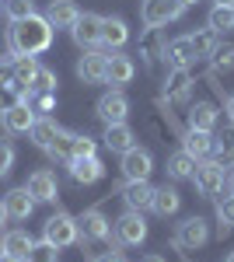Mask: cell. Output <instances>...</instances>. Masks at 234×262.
Segmentation results:
<instances>
[{"label":"cell","mask_w":234,"mask_h":262,"mask_svg":"<svg viewBox=\"0 0 234 262\" xmlns=\"http://www.w3.org/2000/svg\"><path fill=\"white\" fill-rule=\"evenodd\" d=\"M53 25L46 21V14H28V18L14 21L11 28H7V56L4 60L11 63L18 53H25V56H39V53H46L49 46H53Z\"/></svg>","instance_id":"1"},{"label":"cell","mask_w":234,"mask_h":262,"mask_svg":"<svg viewBox=\"0 0 234 262\" xmlns=\"http://www.w3.org/2000/svg\"><path fill=\"white\" fill-rule=\"evenodd\" d=\"M224 182H227V171H224V161H210V158H203V161H196V171H193V185H196V192H199L203 200H217V192L224 189Z\"/></svg>","instance_id":"2"},{"label":"cell","mask_w":234,"mask_h":262,"mask_svg":"<svg viewBox=\"0 0 234 262\" xmlns=\"http://www.w3.org/2000/svg\"><path fill=\"white\" fill-rule=\"evenodd\" d=\"M42 242H49L53 248H70V245H77V221H74L70 213L56 210L49 221L42 224Z\"/></svg>","instance_id":"3"},{"label":"cell","mask_w":234,"mask_h":262,"mask_svg":"<svg viewBox=\"0 0 234 262\" xmlns=\"http://www.w3.org/2000/svg\"><path fill=\"white\" fill-rule=\"evenodd\" d=\"M77 242L88 245V242H112V227H109V217L91 206V210H84L77 217Z\"/></svg>","instance_id":"4"},{"label":"cell","mask_w":234,"mask_h":262,"mask_svg":"<svg viewBox=\"0 0 234 262\" xmlns=\"http://www.w3.org/2000/svg\"><path fill=\"white\" fill-rule=\"evenodd\" d=\"M182 14H185V4H178V0H143V7H140V21L147 28H161L168 21H178Z\"/></svg>","instance_id":"5"},{"label":"cell","mask_w":234,"mask_h":262,"mask_svg":"<svg viewBox=\"0 0 234 262\" xmlns=\"http://www.w3.org/2000/svg\"><path fill=\"white\" fill-rule=\"evenodd\" d=\"M151 171H154V154L147 147L133 143L130 150H122V175H126V182H151Z\"/></svg>","instance_id":"6"},{"label":"cell","mask_w":234,"mask_h":262,"mask_svg":"<svg viewBox=\"0 0 234 262\" xmlns=\"http://www.w3.org/2000/svg\"><path fill=\"white\" fill-rule=\"evenodd\" d=\"M143 242H147V221H143V213L140 210H126L116 221V248L119 245L133 248V245H143Z\"/></svg>","instance_id":"7"},{"label":"cell","mask_w":234,"mask_h":262,"mask_svg":"<svg viewBox=\"0 0 234 262\" xmlns=\"http://www.w3.org/2000/svg\"><path fill=\"white\" fill-rule=\"evenodd\" d=\"M210 242V224L203 217H185V221L175 227V248H185V252H196Z\"/></svg>","instance_id":"8"},{"label":"cell","mask_w":234,"mask_h":262,"mask_svg":"<svg viewBox=\"0 0 234 262\" xmlns=\"http://www.w3.org/2000/svg\"><path fill=\"white\" fill-rule=\"evenodd\" d=\"M70 35H74V42H77L80 49H98V46H101V14L84 11V14L70 25Z\"/></svg>","instance_id":"9"},{"label":"cell","mask_w":234,"mask_h":262,"mask_svg":"<svg viewBox=\"0 0 234 262\" xmlns=\"http://www.w3.org/2000/svg\"><path fill=\"white\" fill-rule=\"evenodd\" d=\"M35 108L32 105H25V101H14V105H7V108H0V126L7 129V133H28L32 126H35Z\"/></svg>","instance_id":"10"},{"label":"cell","mask_w":234,"mask_h":262,"mask_svg":"<svg viewBox=\"0 0 234 262\" xmlns=\"http://www.w3.org/2000/svg\"><path fill=\"white\" fill-rule=\"evenodd\" d=\"M126 116H130V98H126V95H122L119 88L98 98V119L105 122V126H116V122H126Z\"/></svg>","instance_id":"11"},{"label":"cell","mask_w":234,"mask_h":262,"mask_svg":"<svg viewBox=\"0 0 234 262\" xmlns=\"http://www.w3.org/2000/svg\"><path fill=\"white\" fill-rule=\"evenodd\" d=\"M105 70H109V53L101 49H88L77 60V77L84 84H105Z\"/></svg>","instance_id":"12"},{"label":"cell","mask_w":234,"mask_h":262,"mask_svg":"<svg viewBox=\"0 0 234 262\" xmlns=\"http://www.w3.org/2000/svg\"><path fill=\"white\" fill-rule=\"evenodd\" d=\"M25 189H28V196L35 203H53L59 196V185H56V175L49 171V168H39V171H32L28 182H25Z\"/></svg>","instance_id":"13"},{"label":"cell","mask_w":234,"mask_h":262,"mask_svg":"<svg viewBox=\"0 0 234 262\" xmlns=\"http://www.w3.org/2000/svg\"><path fill=\"white\" fill-rule=\"evenodd\" d=\"M67 168H70V179L77 182V185H95V182L105 179V164H101V158H70L67 161Z\"/></svg>","instance_id":"14"},{"label":"cell","mask_w":234,"mask_h":262,"mask_svg":"<svg viewBox=\"0 0 234 262\" xmlns=\"http://www.w3.org/2000/svg\"><path fill=\"white\" fill-rule=\"evenodd\" d=\"M137 77V63H133V56H126V53H119V49H112L109 53V70H105V84H116V88H122V84H130Z\"/></svg>","instance_id":"15"},{"label":"cell","mask_w":234,"mask_h":262,"mask_svg":"<svg viewBox=\"0 0 234 262\" xmlns=\"http://www.w3.org/2000/svg\"><path fill=\"white\" fill-rule=\"evenodd\" d=\"M119 196L126 203V210H151V203H154V185L151 182H122V189H119Z\"/></svg>","instance_id":"16"},{"label":"cell","mask_w":234,"mask_h":262,"mask_svg":"<svg viewBox=\"0 0 234 262\" xmlns=\"http://www.w3.org/2000/svg\"><path fill=\"white\" fill-rule=\"evenodd\" d=\"M164 63H168V67H175V70H189V67H193V63H196V53H193L189 35L164 42Z\"/></svg>","instance_id":"17"},{"label":"cell","mask_w":234,"mask_h":262,"mask_svg":"<svg viewBox=\"0 0 234 262\" xmlns=\"http://www.w3.org/2000/svg\"><path fill=\"white\" fill-rule=\"evenodd\" d=\"M189 95H193V77H189V70H175V67H168L164 101H189Z\"/></svg>","instance_id":"18"},{"label":"cell","mask_w":234,"mask_h":262,"mask_svg":"<svg viewBox=\"0 0 234 262\" xmlns=\"http://www.w3.org/2000/svg\"><path fill=\"white\" fill-rule=\"evenodd\" d=\"M4 210H7V217L11 221H28L32 217V210H35V200L28 196V189L21 185V189H11L7 196H4Z\"/></svg>","instance_id":"19"},{"label":"cell","mask_w":234,"mask_h":262,"mask_svg":"<svg viewBox=\"0 0 234 262\" xmlns=\"http://www.w3.org/2000/svg\"><path fill=\"white\" fill-rule=\"evenodd\" d=\"M77 18H80V7L74 0H49V7H46V21L53 28H70Z\"/></svg>","instance_id":"20"},{"label":"cell","mask_w":234,"mask_h":262,"mask_svg":"<svg viewBox=\"0 0 234 262\" xmlns=\"http://www.w3.org/2000/svg\"><path fill=\"white\" fill-rule=\"evenodd\" d=\"M182 150H189L196 161L210 158V154H214V133H203V129H185V133H182Z\"/></svg>","instance_id":"21"},{"label":"cell","mask_w":234,"mask_h":262,"mask_svg":"<svg viewBox=\"0 0 234 262\" xmlns=\"http://www.w3.org/2000/svg\"><path fill=\"white\" fill-rule=\"evenodd\" d=\"M126 39H130V28H126L122 18H112V14L101 18V46H109V53L112 49H122Z\"/></svg>","instance_id":"22"},{"label":"cell","mask_w":234,"mask_h":262,"mask_svg":"<svg viewBox=\"0 0 234 262\" xmlns=\"http://www.w3.org/2000/svg\"><path fill=\"white\" fill-rule=\"evenodd\" d=\"M178 206H182V196H178V189H172V185H161V189H154V203H151V210H154L157 217H175Z\"/></svg>","instance_id":"23"},{"label":"cell","mask_w":234,"mask_h":262,"mask_svg":"<svg viewBox=\"0 0 234 262\" xmlns=\"http://www.w3.org/2000/svg\"><path fill=\"white\" fill-rule=\"evenodd\" d=\"M59 133H63V126H56L49 116H39V119H35V126L28 129V137H32V140H35V147H42V150H49V147L56 143Z\"/></svg>","instance_id":"24"},{"label":"cell","mask_w":234,"mask_h":262,"mask_svg":"<svg viewBox=\"0 0 234 262\" xmlns=\"http://www.w3.org/2000/svg\"><path fill=\"white\" fill-rule=\"evenodd\" d=\"M105 147L109 150H116V154H122V150H130L133 143H137V137H133V129L126 126V122H116V126H105Z\"/></svg>","instance_id":"25"},{"label":"cell","mask_w":234,"mask_h":262,"mask_svg":"<svg viewBox=\"0 0 234 262\" xmlns=\"http://www.w3.org/2000/svg\"><path fill=\"white\" fill-rule=\"evenodd\" d=\"M168 179H175V182H185V179H193V171H196V158L189 154V150H175V154H168Z\"/></svg>","instance_id":"26"},{"label":"cell","mask_w":234,"mask_h":262,"mask_svg":"<svg viewBox=\"0 0 234 262\" xmlns=\"http://www.w3.org/2000/svg\"><path fill=\"white\" fill-rule=\"evenodd\" d=\"M32 248H35V242H32L28 231H7L0 238V252H11V255H21V259H28Z\"/></svg>","instance_id":"27"},{"label":"cell","mask_w":234,"mask_h":262,"mask_svg":"<svg viewBox=\"0 0 234 262\" xmlns=\"http://www.w3.org/2000/svg\"><path fill=\"white\" fill-rule=\"evenodd\" d=\"M217 126V108L210 101H196L189 108V129H203V133H214Z\"/></svg>","instance_id":"28"},{"label":"cell","mask_w":234,"mask_h":262,"mask_svg":"<svg viewBox=\"0 0 234 262\" xmlns=\"http://www.w3.org/2000/svg\"><path fill=\"white\" fill-rule=\"evenodd\" d=\"M206 25H210V32H217V35H227V32H234V7L214 4V7H210V18H206Z\"/></svg>","instance_id":"29"},{"label":"cell","mask_w":234,"mask_h":262,"mask_svg":"<svg viewBox=\"0 0 234 262\" xmlns=\"http://www.w3.org/2000/svg\"><path fill=\"white\" fill-rule=\"evenodd\" d=\"M39 67H42L39 56H25V53H18V56L11 60V77L21 81V84H32V77H35Z\"/></svg>","instance_id":"30"},{"label":"cell","mask_w":234,"mask_h":262,"mask_svg":"<svg viewBox=\"0 0 234 262\" xmlns=\"http://www.w3.org/2000/svg\"><path fill=\"white\" fill-rule=\"evenodd\" d=\"M56 84H59L56 70H49V67H39L28 88H32V95H56Z\"/></svg>","instance_id":"31"},{"label":"cell","mask_w":234,"mask_h":262,"mask_svg":"<svg viewBox=\"0 0 234 262\" xmlns=\"http://www.w3.org/2000/svg\"><path fill=\"white\" fill-rule=\"evenodd\" d=\"M98 154V140L88 137V133H74L70 140V158H95Z\"/></svg>","instance_id":"32"},{"label":"cell","mask_w":234,"mask_h":262,"mask_svg":"<svg viewBox=\"0 0 234 262\" xmlns=\"http://www.w3.org/2000/svg\"><path fill=\"white\" fill-rule=\"evenodd\" d=\"M189 42H193L196 60H199V56H210L217 49V32H210V28H206V32H196V35H189Z\"/></svg>","instance_id":"33"},{"label":"cell","mask_w":234,"mask_h":262,"mask_svg":"<svg viewBox=\"0 0 234 262\" xmlns=\"http://www.w3.org/2000/svg\"><path fill=\"white\" fill-rule=\"evenodd\" d=\"M4 14L11 21L28 18V14H35V0H4Z\"/></svg>","instance_id":"34"},{"label":"cell","mask_w":234,"mask_h":262,"mask_svg":"<svg viewBox=\"0 0 234 262\" xmlns=\"http://www.w3.org/2000/svg\"><path fill=\"white\" fill-rule=\"evenodd\" d=\"M217 221H220V234H227L234 227V196L217 200Z\"/></svg>","instance_id":"35"},{"label":"cell","mask_w":234,"mask_h":262,"mask_svg":"<svg viewBox=\"0 0 234 262\" xmlns=\"http://www.w3.org/2000/svg\"><path fill=\"white\" fill-rule=\"evenodd\" d=\"M214 150L224 161H234V126H227L220 137H214Z\"/></svg>","instance_id":"36"},{"label":"cell","mask_w":234,"mask_h":262,"mask_svg":"<svg viewBox=\"0 0 234 262\" xmlns=\"http://www.w3.org/2000/svg\"><path fill=\"white\" fill-rule=\"evenodd\" d=\"M70 140H74V133H70V129H63V133L56 137V143H53L46 154H49V158H59V161H70Z\"/></svg>","instance_id":"37"},{"label":"cell","mask_w":234,"mask_h":262,"mask_svg":"<svg viewBox=\"0 0 234 262\" xmlns=\"http://www.w3.org/2000/svg\"><path fill=\"white\" fill-rule=\"evenodd\" d=\"M28 262H59V248H53L49 242H39L35 248H32Z\"/></svg>","instance_id":"38"},{"label":"cell","mask_w":234,"mask_h":262,"mask_svg":"<svg viewBox=\"0 0 234 262\" xmlns=\"http://www.w3.org/2000/svg\"><path fill=\"white\" fill-rule=\"evenodd\" d=\"M14 158H18V154H14V147H11L7 140H0V179H7V175H11Z\"/></svg>","instance_id":"39"},{"label":"cell","mask_w":234,"mask_h":262,"mask_svg":"<svg viewBox=\"0 0 234 262\" xmlns=\"http://www.w3.org/2000/svg\"><path fill=\"white\" fill-rule=\"evenodd\" d=\"M210 56H214L217 70H231V67H234V46H217Z\"/></svg>","instance_id":"40"},{"label":"cell","mask_w":234,"mask_h":262,"mask_svg":"<svg viewBox=\"0 0 234 262\" xmlns=\"http://www.w3.org/2000/svg\"><path fill=\"white\" fill-rule=\"evenodd\" d=\"M53 105H56V95H39V98H32L35 116H42V112H53Z\"/></svg>","instance_id":"41"},{"label":"cell","mask_w":234,"mask_h":262,"mask_svg":"<svg viewBox=\"0 0 234 262\" xmlns=\"http://www.w3.org/2000/svg\"><path fill=\"white\" fill-rule=\"evenodd\" d=\"M91 262H126V259H122L119 252H105V255H95Z\"/></svg>","instance_id":"42"},{"label":"cell","mask_w":234,"mask_h":262,"mask_svg":"<svg viewBox=\"0 0 234 262\" xmlns=\"http://www.w3.org/2000/svg\"><path fill=\"white\" fill-rule=\"evenodd\" d=\"M224 112H227V119H231V126H234V95L224 101Z\"/></svg>","instance_id":"43"},{"label":"cell","mask_w":234,"mask_h":262,"mask_svg":"<svg viewBox=\"0 0 234 262\" xmlns=\"http://www.w3.org/2000/svg\"><path fill=\"white\" fill-rule=\"evenodd\" d=\"M0 262H28V259H21V255H11V252H0Z\"/></svg>","instance_id":"44"},{"label":"cell","mask_w":234,"mask_h":262,"mask_svg":"<svg viewBox=\"0 0 234 262\" xmlns=\"http://www.w3.org/2000/svg\"><path fill=\"white\" fill-rule=\"evenodd\" d=\"M224 185H227V192H231V196H234V168H231V171H227V182H224Z\"/></svg>","instance_id":"45"},{"label":"cell","mask_w":234,"mask_h":262,"mask_svg":"<svg viewBox=\"0 0 234 262\" xmlns=\"http://www.w3.org/2000/svg\"><path fill=\"white\" fill-rule=\"evenodd\" d=\"M143 262H168L164 255H143Z\"/></svg>","instance_id":"46"},{"label":"cell","mask_w":234,"mask_h":262,"mask_svg":"<svg viewBox=\"0 0 234 262\" xmlns=\"http://www.w3.org/2000/svg\"><path fill=\"white\" fill-rule=\"evenodd\" d=\"M7 221V210H4V203H0V224Z\"/></svg>","instance_id":"47"},{"label":"cell","mask_w":234,"mask_h":262,"mask_svg":"<svg viewBox=\"0 0 234 262\" xmlns=\"http://www.w3.org/2000/svg\"><path fill=\"white\" fill-rule=\"evenodd\" d=\"M217 4H224V7H234V0H217Z\"/></svg>","instance_id":"48"},{"label":"cell","mask_w":234,"mask_h":262,"mask_svg":"<svg viewBox=\"0 0 234 262\" xmlns=\"http://www.w3.org/2000/svg\"><path fill=\"white\" fill-rule=\"evenodd\" d=\"M178 4H185V7H193V4H196V0H178Z\"/></svg>","instance_id":"49"},{"label":"cell","mask_w":234,"mask_h":262,"mask_svg":"<svg viewBox=\"0 0 234 262\" xmlns=\"http://www.w3.org/2000/svg\"><path fill=\"white\" fill-rule=\"evenodd\" d=\"M224 262H234V252H231V255H227V259H224Z\"/></svg>","instance_id":"50"},{"label":"cell","mask_w":234,"mask_h":262,"mask_svg":"<svg viewBox=\"0 0 234 262\" xmlns=\"http://www.w3.org/2000/svg\"><path fill=\"white\" fill-rule=\"evenodd\" d=\"M0 11H4V0H0Z\"/></svg>","instance_id":"51"}]
</instances>
